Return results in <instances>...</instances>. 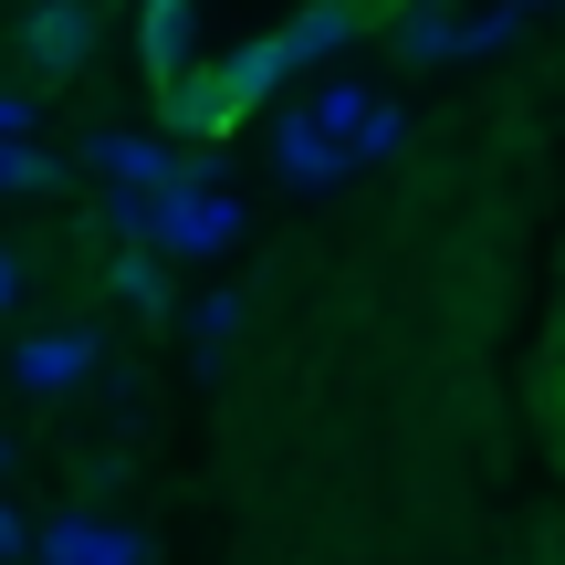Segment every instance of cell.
<instances>
[{"label": "cell", "mask_w": 565, "mask_h": 565, "mask_svg": "<svg viewBox=\"0 0 565 565\" xmlns=\"http://www.w3.org/2000/svg\"><path fill=\"white\" fill-rule=\"evenodd\" d=\"M95 42H105L95 0H32V11H21V74L32 84H74L84 63H95Z\"/></svg>", "instance_id": "6da1fadb"}, {"label": "cell", "mask_w": 565, "mask_h": 565, "mask_svg": "<svg viewBox=\"0 0 565 565\" xmlns=\"http://www.w3.org/2000/svg\"><path fill=\"white\" fill-rule=\"evenodd\" d=\"M366 21H377L366 0H315L303 21H282V32H273V63H282V74H294V63H324V53H345Z\"/></svg>", "instance_id": "7a4b0ae2"}, {"label": "cell", "mask_w": 565, "mask_h": 565, "mask_svg": "<svg viewBox=\"0 0 565 565\" xmlns=\"http://www.w3.org/2000/svg\"><path fill=\"white\" fill-rule=\"evenodd\" d=\"M231 231H242V210H231V200H210V189L189 200L179 179L158 189V242L168 252H210V242H231Z\"/></svg>", "instance_id": "3957f363"}, {"label": "cell", "mask_w": 565, "mask_h": 565, "mask_svg": "<svg viewBox=\"0 0 565 565\" xmlns=\"http://www.w3.org/2000/svg\"><path fill=\"white\" fill-rule=\"evenodd\" d=\"M95 356H105V345L84 335V324H63V335H32V345H21V356H11V377H21V387H42V398H63V387H74Z\"/></svg>", "instance_id": "277c9868"}, {"label": "cell", "mask_w": 565, "mask_h": 565, "mask_svg": "<svg viewBox=\"0 0 565 565\" xmlns=\"http://www.w3.org/2000/svg\"><path fill=\"white\" fill-rule=\"evenodd\" d=\"M231 116H242V105H231L221 63H200V74H168V126H179V137H221Z\"/></svg>", "instance_id": "5b68a950"}, {"label": "cell", "mask_w": 565, "mask_h": 565, "mask_svg": "<svg viewBox=\"0 0 565 565\" xmlns=\"http://www.w3.org/2000/svg\"><path fill=\"white\" fill-rule=\"evenodd\" d=\"M84 158H95V168H116L126 189H168V179H179V168H168V147H147V137H95Z\"/></svg>", "instance_id": "8992f818"}, {"label": "cell", "mask_w": 565, "mask_h": 565, "mask_svg": "<svg viewBox=\"0 0 565 565\" xmlns=\"http://www.w3.org/2000/svg\"><path fill=\"white\" fill-rule=\"evenodd\" d=\"M398 53H408V63H440V53H461V21H450L440 0H408V11H398Z\"/></svg>", "instance_id": "52a82bcc"}, {"label": "cell", "mask_w": 565, "mask_h": 565, "mask_svg": "<svg viewBox=\"0 0 565 565\" xmlns=\"http://www.w3.org/2000/svg\"><path fill=\"white\" fill-rule=\"evenodd\" d=\"M105 294H116L126 315H168V263H158V252H126V263L105 273Z\"/></svg>", "instance_id": "ba28073f"}, {"label": "cell", "mask_w": 565, "mask_h": 565, "mask_svg": "<svg viewBox=\"0 0 565 565\" xmlns=\"http://www.w3.org/2000/svg\"><path fill=\"white\" fill-rule=\"evenodd\" d=\"M282 168H294V179H335V137H324L315 116H282Z\"/></svg>", "instance_id": "9c48e42d"}, {"label": "cell", "mask_w": 565, "mask_h": 565, "mask_svg": "<svg viewBox=\"0 0 565 565\" xmlns=\"http://www.w3.org/2000/svg\"><path fill=\"white\" fill-rule=\"evenodd\" d=\"M0 189H53V158L32 137H0Z\"/></svg>", "instance_id": "30bf717a"}, {"label": "cell", "mask_w": 565, "mask_h": 565, "mask_svg": "<svg viewBox=\"0 0 565 565\" xmlns=\"http://www.w3.org/2000/svg\"><path fill=\"white\" fill-rule=\"evenodd\" d=\"M105 231H158V189H116L105 200Z\"/></svg>", "instance_id": "8fae6325"}, {"label": "cell", "mask_w": 565, "mask_h": 565, "mask_svg": "<svg viewBox=\"0 0 565 565\" xmlns=\"http://www.w3.org/2000/svg\"><path fill=\"white\" fill-rule=\"evenodd\" d=\"M21 294H32V263H21V252H11V242H0V315H11V303H21Z\"/></svg>", "instance_id": "7c38bea8"}, {"label": "cell", "mask_w": 565, "mask_h": 565, "mask_svg": "<svg viewBox=\"0 0 565 565\" xmlns=\"http://www.w3.org/2000/svg\"><path fill=\"white\" fill-rule=\"evenodd\" d=\"M231 324H242V294H210V303H200V335H210V345H221V335H231Z\"/></svg>", "instance_id": "4fadbf2b"}, {"label": "cell", "mask_w": 565, "mask_h": 565, "mask_svg": "<svg viewBox=\"0 0 565 565\" xmlns=\"http://www.w3.org/2000/svg\"><path fill=\"white\" fill-rule=\"evenodd\" d=\"M11 555H32V524H21V513L0 503V565H11Z\"/></svg>", "instance_id": "5bb4252c"}, {"label": "cell", "mask_w": 565, "mask_h": 565, "mask_svg": "<svg viewBox=\"0 0 565 565\" xmlns=\"http://www.w3.org/2000/svg\"><path fill=\"white\" fill-rule=\"evenodd\" d=\"M0 471H11V440H0Z\"/></svg>", "instance_id": "9a60e30c"}]
</instances>
